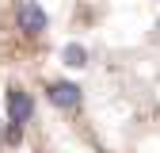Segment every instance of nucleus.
<instances>
[{"mask_svg": "<svg viewBox=\"0 0 160 153\" xmlns=\"http://www.w3.org/2000/svg\"><path fill=\"white\" fill-rule=\"evenodd\" d=\"M15 23H19V31L23 34H42L46 27H50V15L42 12V4H38V0H19L15 4Z\"/></svg>", "mask_w": 160, "mask_h": 153, "instance_id": "obj_1", "label": "nucleus"}, {"mask_svg": "<svg viewBox=\"0 0 160 153\" xmlns=\"http://www.w3.org/2000/svg\"><path fill=\"white\" fill-rule=\"evenodd\" d=\"M46 96H50V103H53V107H61V111L80 107V84H72V81H50Z\"/></svg>", "mask_w": 160, "mask_h": 153, "instance_id": "obj_3", "label": "nucleus"}, {"mask_svg": "<svg viewBox=\"0 0 160 153\" xmlns=\"http://www.w3.org/2000/svg\"><path fill=\"white\" fill-rule=\"evenodd\" d=\"M61 57H65V65H69V69H80V65H88V50L80 46V42H69V46L61 50Z\"/></svg>", "mask_w": 160, "mask_h": 153, "instance_id": "obj_4", "label": "nucleus"}, {"mask_svg": "<svg viewBox=\"0 0 160 153\" xmlns=\"http://www.w3.org/2000/svg\"><path fill=\"white\" fill-rule=\"evenodd\" d=\"M31 115H34L31 92L12 88V92H8V123H12V126H23V123H31Z\"/></svg>", "mask_w": 160, "mask_h": 153, "instance_id": "obj_2", "label": "nucleus"}]
</instances>
